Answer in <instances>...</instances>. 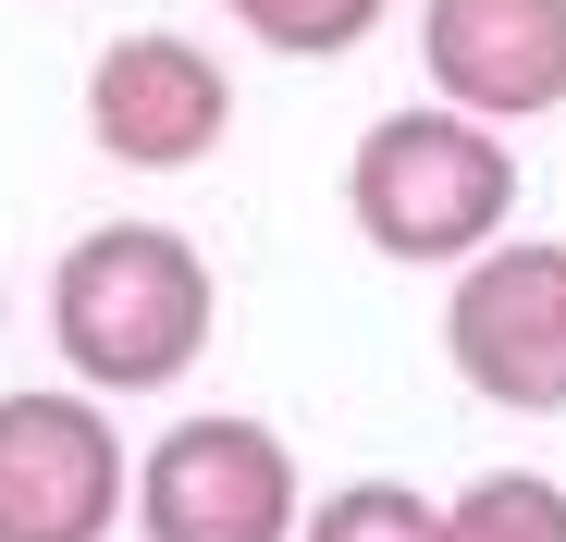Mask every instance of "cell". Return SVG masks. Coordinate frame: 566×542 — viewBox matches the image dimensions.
Wrapping results in <instances>:
<instances>
[{"mask_svg":"<svg viewBox=\"0 0 566 542\" xmlns=\"http://www.w3.org/2000/svg\"><path fill=\"white\" fill-rule=\"evenodd\" d=\"M222 321L210 259L185 247L172 222H99L74 234L50 271V345L86 395H160L198 371V345Z\"/></svg>","mask_w":566,"mask_h":542,"instance_id":"obj_1","label":"cell"},{"mask_svg":"<svg viewBox=\"0 0 566 542\" xmlns=\"http://www.w3.org/2000/svg\"><path fill=\"white\" fill-rule=\"evenodd\" d=\"M345 210H357V234L382 247V259L455 271L468 247L505 234V210H517V148H505V124L455 112V100L382 112V124L357 136V160H345Z\"/></svg>","mask_w":566,"mask_h":542,"instance_id":"obj_2","label":"cell"},{"mask_svg":"<svg viewBox=\"0 0 566 542\" xmlns=\"http://www.w3.org/2000/svg\"><path fill=\"white\" fill-rule=\"evenodd\" d=\"M443 357L481 407L554 419L566 407V247H468L443 296Z\"/></svg>","mask_w":566,"mask_h":542,"instance_id":"obj_3","label":"cell"},{"mask_svg":"<svg viewBox=\"0 0 566 542\" xmlns=\"http://www.w3.org/2000/svg\"><path fill=\"white\" fill-rule=\"evenodd\" d=\"M136 542H296V457L259 419H172L136 481Z\"/></svg>","mask_w":566,"mask_h":542,"instance_id":"obj_4","label":"cell"},{"mask_svg":"<svg viewBox=\"0 0 566 542\" xmlns=\"http://www.w3.org/2000/svg\"><path fill=\"white\" fill-rule=\"evenodd\" d=\"M124 444L99 395H0V542H112L124 518Z\"/></svg>","mask_w":566,"mask_h":542,"instance_id":"obj_5","label":"cell"},{"mask_svg":"<svg viewBox=\"0 0 566 542\" xmlns=\"http://www.w3.org/2000/svg\"><path fill=\"white\" fill-rule=\"evenodd\" d=\"M222 124H234V74H222L198 38H172V25L112 38L99 62H86V136H99L112 160H136V173L210 160Z\"/></svg>","mask_w":566,"mask_h":542,"instance_id":"obj_6","label":"cell"},{"mask_svg":"<svg viewBox=\"0 0 566 542\" xmlns=\"http://www.w3.org/2000/svg\"><path fill=\"white\" fill-rule=\"evenodd\" d=\"M419 62L431 100L481 124L566 112V0H419Z\"/></svg>","mask_w":566,"mask_h":542,"instance_id":"obj_7","label":"cell"},{"mask_svg":"<svg viewBox=\"0 0 566 542\" xmlns=\"http://www.w3.org/2000/svg\"><path fill=\"white\" fill-rule=\"evenodd\" d=\"M443 542H566V481L542 469H481L443 505Z\"/></svg>","mask_w":566,"mask_h":542,"instance_id":"obj_8","label":"cell"},{"mask_svg":"<svg viewBox=\"0 0 566 542\" xmlns=\"http://www.w3.org/2000/svg\"><path fill=\"white\" fill-rule=\"evenodd\" d=\"M222 13H234L259 50H283V62H345L395 0H222Z\"/></svg>","mask_w":566,"mask_h":542,"instance_id":"obj_9","label":"cell"},{"mask_svg":"<svg viewBox=\"0 0 566 542\" xmlns=\"http://www.w3.org/2000/svg\"><path fill=\"white\" fill-rule=\"evenodd\" d=\"M296 542H443V505L407 481H345V493L296 505Z\"/></svg>","mask_w":566,"mask_h":542,"instance_id":"obj_10","label":"cell"}]
</instances>
